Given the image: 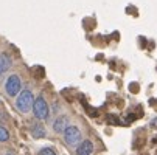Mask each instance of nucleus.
Returning a JSON list of instances; mask_svg holds the SVG:
<instances>
[{"instance_id": "obj_5", "label": "nucleus", "mask_w": 157, "mask_h": 155, "mask_svg": "<svg viewBox=\"0 0 157 155\" xmlns=\"http://www.w3.org/2000/svg\"><path fill=\"white\" fill-rule=\"evenodd\" d=\"M67 127H69V118L64 116V115L58 116V118L53 121V130L56 132V134H64Z\"/></svg>"}, {"instance_id": "obj_10", "label": "nucleus", "mask_w": 157, "mask_h": 155, "mask_svg": "<svg viewBox=\"0 0 157 155\" xmlns=\"http://www.w3.org/2000/svg\"><path fill=\"white\" fill-rule=\"evenodd\" d=\"M37 155H56V152H55V149H52V147H42Z\"/></svg>"}, {"instance_id": "obj_7", "label": "nucleus", "mask_w": 157, "mask_h": 155, "mask_svg": "<svg viewBox=\"0 0 157 155\" xmlns=\"http://www.w3.org/2000/svg\"><path fill=\"white\" fill-rule=\"evenodd\" d=\"M13 65V59L8 53H2L0 54V76H2L3 73H6Z\"/></svg>"}, {"instance_id": "obj_3", "label": "nucleus", "mask_w": 157, "mask_h": 155, "mask_svg": "<svg viewBox=\"0 0 157 155\" xmlns=\"http://www.w3.org/2000/svg\"><path fill=\"white\" fill-rule=\"evenodd\" d=\"M33 113L37 120L44 121V120H47L48 115H50V109H48V104L47 101L44 99V96H37L34 99V105H33Z\"/></svg>"}, {"instance_id": "obj_1", "label": "nucleus", "mask_w": 157, "mask_h": 155, "mask_svg": "<svg viewBox=\"0 0 157 155\" xmlns=\"http://www.w3.org/2000/svg\"><path fill=\"white\" fill-rule=\"evenodd\" d=\"M33 105H34V96L33 93L25 88V90H22L16 99V109L19 110L20 113H28L30 110H33Z\"/></svg>"}, {"instance_id": "obj_11", "label": "nucleus", "mask_w": 157, "mask_h": 155, "mask_svg": "<svg viewBox=\"0 0 157 155\" xmlns=\"http://www.w3.org/2000/svg\"><path fill=\"white\" fill-rule=\"evenodd\" d=\"M5 155H16V153H14V152H11V150H8V152H6Z\"/></svg>"}, {"instance_id": "obj_2", "label": "nucleus", "mask_w": 157, "mask_h": 155, "mask_svg": "<svg viewBox=\"0 0 157 155\" xmlns=\"http://www.w3.org/2000/svg\"><path fill=\"white\" fill-rule=\"evenodd\" d=\"M5 92L8 96L14 98V96H19V93L22 92V81H20V76L19 75H11L8 76L6 82H5Z\"/></svg>"}, {"instance_id": "obj_8", "label": "nucleus", "mask_w": 157, "mask_h": 155, "mask_svg": "<svg viewBox=\"0 0 157 155\" xmlns=\"http://www.w3.org/2000/svg\"><path fill=\"white\" fill-rule=\"evenodd\" d=\"M31 135H33L34 138H44V137L47 135L45 127H44L42 124H39V123L33 124V126H31Z\"/></svg>"}, {"instance_id": "obj_6", "label": "nucleus", "mask_w": 157, "mask_h": 155, "mask_svg": "<svg viewBox=\"0 0 157 155\" xmlns=\"http://www.w3.org/2000/svg\"><path fill=\"white\" fill-rule=\"evenodd\" d=\"M94 153V143L90 140H84L76 147V155H92Z\"/></svg>"}, {"instance_id": "obj_4", "label": "nucleus", "mask_w": 157, "mask_h": 155, "mask_svg": "<svg viewBox=\"0 0 157 155\" xmlns=\"http://www.w3.org/2000/svg\"><path fill=\"white\" fill-rule=\"evenodd\" d=\"M64 140L69 146H76L81 143V130L76 126H69L64 132Z\"/></svg>"}, {"instance_id": "obj_9", "label": "nucleus", "mask_w": 157, "mask_h": 155, "mask_svg": "<svg viewBox=\"0 0 157 155\" xmlns=\"http://www.w3.org/2000/svg\"><path fill=\"white\" fill-rule=\"evenodd\" d=\"M8 140H10V132L3 126H0V143H5Z\"/></svg>"}]
</instances>
